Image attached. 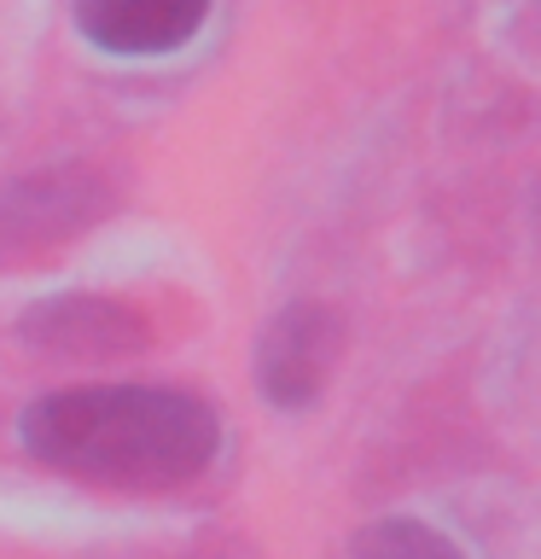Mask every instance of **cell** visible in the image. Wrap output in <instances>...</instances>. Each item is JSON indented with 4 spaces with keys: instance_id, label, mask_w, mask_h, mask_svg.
Instances as JSON below:
<instances>
[{
    "instance_id": "obj_1",
    "label": "cell",
    "mask_w": 541,
    "mask_h": 559,
    "mask_svg": "<svg viewBox=\"0 0 541 559\" xmlns=\"http://www.w3.org/2000/svg\"><path fill=\"white\" fill-rule=\"evenodd\" d=\"M17 437L41 466L105 489H181L216 461L221 419L164 384H76L29 402Z\"/></svg>"
},
{
    "instance_id": "obj_2",
    "label": "cell",
    "mask_w": 541,
    "mask_h": 559,
    "mask_svg": "<svg viewBox=\"0 0 541 559\" xmlns=\"http://www.w3.org/2000/svg\"><path fill=\"white\" fill-rule=\"evenodd\" d=\"M344 349L338 314L321 304H291L262 326L256 344V391L274 408H309L326 391V373Z\"/></svg>"
},
{
    "instance_id": "obj_3",
    "label": "cell",
    "mask_w": 541,
    "mask_h": 559,
    "mask_svg": "<svg viewBox=\"0 0 541 559\" xmlns=\"http://www.w3.org/2000/svg\"><path fill=\"white\" fill-rule=\"evenodd\" d=\"M209 0H70L76 29L99 52H122V59H152V52H175L199 35Z\"/></svg>"
},
{
    "instance_id": "obj_4",
    "label": "cell",
    "mask_w": 541,
    "mask_h": 559,
    "mask_svg": "<svg viewBox=\"0 0 541 559\" xmlns=\"http://www.w3.org/2000/svg\"><path fill=\"white\" fill-rule=\"evenodd\" d=\"M24 344L64 361H105L146 344V326L134 309L111 304V297H52L24 314Z\"/></svg>"
},
{
    "instance_id": "obj_5",
    "label": "cell",
    "mask_w": 541,
    "mask_h": 559,
    "mask_svg": "<svg viewBox=\"0 0 541 559\" xmlns=\"http://www.w3.org/2000/svg\"><path fill=\"white\" fill-rule=\"evenodd\" d=\"M349 559H466L425 519H378L349 542Z\"/></svg>"
}]
</instances>
